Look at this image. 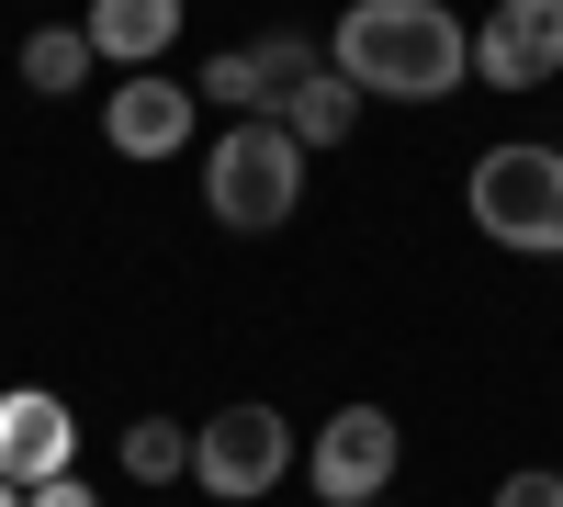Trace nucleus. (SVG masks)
Here are the masks:
<instances>
[{
	"mask_svg": "<svg viewBox=\"0 0 563 507\" xmlns=\"http://www.w3.org/2000/svg\"><path fill=\"white\" fill-rule=\"evenodd\" d=\"M327 68L361 102H451L474 79V34H462L451 0H350L339 34H327Z\"/></svg>",
	"mask_w": 563,
	"mask_h": 507,
	"instance_id": "f257e3e1",
	"label": "nucleus"
},
{
	"mask_svg": "<svg viewBox=\"0 0 563 507\" xmlns=\"http://www.w3.org/2000/svg\"><path fill=\"white\" fill-rule=\"evenodd\" d=\"M294 203H305V135L271 113H238L203 147V214L225 238H271V225H294Z\"/></svg>",
	"mask_w": 563,
	"mask_h": 507,
	"instance_id": "f03ea898",
	"label": "nucleus"
},
{
	"mask_svg": "<svg viewBox=\"0 0 563 507\" xmlns=\"http://www.w3.org/2000/svg\"><path fill=\"white\" fill-rule=\"evenodd\" d=\"M462 214L474 238H496L507 260H563V147L541 135H507L462 169Z\"/></svg>",
	"mask_w": 563,
	"mask_h": 507,
	"instance_id": "7ed1b4c3",
	"label": "nucleus"
},
{
	"mask_svg": "<svg viewBox=\"0 0 563 507\" xmlns=\"http://www.w3.org/2000/svg\"><path fill=\"white\" fill-rule=\"evenodd\" d=\"M282 474H294V418L282 406H214L192 429V485L225 507H260Z\"/></svg>",
	"mask_w": 563,
	"mask_h": 507,
	"instance_id": "20e7f679",
	"label": "nucleus"
},
{
	"mask_svg": "<svg viewBox=\"0 0 563 507\" xmlns=\"http://www.w3.org/2000/svg\"><path fill=\"white\" fill-rule=\"evenodd\" d=\"M395 463H406V429L384 406H339L305 451V485H316V507H372V496H395Z\"/></svg>",
	"mask_w": 563,
	"mask_h": 507,
	"instance_id": "39448f33",
	"label": "nucleus"
},
{
	"mask_svg": "<svg viewBox=\"0 0 563 507\" xmlns=\"http://www.w3.org/2000/svg\"><path fill=\"white\" fill-rule=\"evenodd\" d=\"M474 79L485 90H552L563 79V0H496L474 23Z\"/></svg>",
	"mask_w": 563,
	"mask_h": 507,
	"instance_id": "423d86ee",
	"label": "nucleus"
},
{
	"mask_svg": "<svg viewBox=\"0 0 563 507\" xmlns=\"http://www.w3.org/2000/svg\"><path fill=\"white\" fill-rule=\"evenodd\" d=\"M192 124H203V90H192V79L124 68V79L102 90V147H113V158H180V147H192Z\"/></svg>",
	"mask_w": 563,
	"mask_h": 507,
	"instance_id": "0eeeda50",
	"label": "nucleus"
},
{
	"mask_svg": "<svg viewBox=\"0 0 563 507\" xmlns=\"http://www.w3.org/2000/svg\"><path fill=\"white\" fill-rule=\"evenodd\" d=\"M57 474H79V418H68V395H45V384L0 395V485H57Z\"/></svg>",
	"mask_w": 563,
	"mask_h": 507,
	"instance_id": "6e6552de",
	"label": "nucleus"
},
{
	"mask_svg": "<svg viewBox=\"0 0 563 507\" xmlns=\"http://www.w3.org/2000/svg\"><path fill=\"white\" fill-rule=\"evenodd\" d=\"M79 34H90L102 68H158L169 45H180V0H90Z\"/></svg>",
	"mask_w": 563,
	"mask_h": 507,
	"instance_id": "1a4fd4ad",
	"label": "nucleus"
},
{
	"mask_svg": "<svg viewBox=\"0 0 563 507\" xmlns=\"http://www.w3.org/2000/svg\"><path fill=\"white\" fill-rule=\"evenodd\" d=\"M12 68H23V90H34V102H68L79 79H102V57H90V34H79V23H34Z\"/></svg>",
	"mask_w": 563,
	"mask_h": 507,
	"instance_id": "9d476101",
	"label": "nucleus"
},
{
	"mask_svg": "<svg viewBox=\"0 0 563 507\" xmlns=\"http://www.w3.org/2000/svg\"><path fill=\"white\" fill-rule=\"evenodd\" d=\"M271 124H294V135H305V158H316V147H339V135L361 124V90H350L339 68H316V79L294 90V102H282V113H271Z\"/></svg>",
	"mask_w": 563,
	"mask_h": 507,
	"instance_id": "9b49d317",
	"label": "nucleus"
},
{
	"mask_svg": "<svg viewBox=\"0 0 563 507\" xmlns=\"http://www.w3.org/2000/svg\"><path fill=\"white\" fill-rule=\"evenodd\" d=\"M124 474L135 485H180V474H192V429H180V418H135L124 429Z\"/></svg>",
	"mask_w": 563,
	"mask_h": 507,
	"instance_id": "f8f14e48",
	"label": "nucleus"
},
{
	"mask_svg": "<svg viewBox=\"0 0 563 507\" xmlns=\"http://www.w3.org/2000/svg\"><path fill=\"white\" fill-rule=\"evenodd\" d=\"M249 57H260V113H282V102H294V90L327 68V45H305V34H260Z\"/></svg>",
	"mask_w": 563,
	"mask_h": 507,
	"instance_id": "ddd939ff",
	"label": "nucleus"
},
{
	"mask_svg": "<svg viewBox=\"0 0 563 507\" xmlns=\"http://www.w3.org/2000/svg\"><path fill=\"white\" fill-rule=\"evenodd\" d=\"M203 102L260 113V57H249V45H214V57H203Z\"/></svg>",
	"mask_w": 563,
	"mask_h": 507,
	"instance_id": "4468645a",
	"label": "nucleus"
},
{
	"mask_svg": "<svg viewBox=\"0 0 563 507\" xmlns=\"http://www.w3.org/2000/svg\"><path fill=\"white\" fill-rule=\"evenodd\" d=\"M496 507H563V474H552V463H530V474H507V485H496Z\"/></svg>",
	"mask_w": 563,
	"mask_h": 507,
	"instance_id": "2eb2a0df",
	"label": "nucleus"
},
{
	"mask_svg": "<svg viewBox=\"0 0 563 507\" xmlns=\"http://www.w3.org/2000/svg\"><path fill=\"white\" fill-rule=\"evenodd\" d=\"M23 507H102V496H90L79 474H57V485H23Z\"/></svg>",
	"mask_w": 563,
	"mask_h": 507,
	"instance_id": "dca6fc26",
	"label": "nucleus"
},
{
	"mask_svg": "<svg viewBox=\"0 0 563 507\" xmlns=\"http://www.w3.org/2000/svg\"><path fill=\"white\" fill-rule=\"evenodd\" d=\"M0 507H23V485H0Z\"/></svg>",
	"mask_w": 563,
	"mask_h": 507,
	"instance_id": "f3484780",
	"label": "nucleus"
},
{
	"mask_svg": "<svg viewBox=\"0 0 563 507\" xmlns=\"http://www.w3.org/2000/svg\"><path fill=\"white\" fill-rule=\"evenodd\" d=\"M372 507H395V496H372Z\"/></svg>",
	"mask_w": 563,
	"mask_h": 507,
	"instance_id": "a211bd4d",
	"label": "nucleus"
}]
</instances>
